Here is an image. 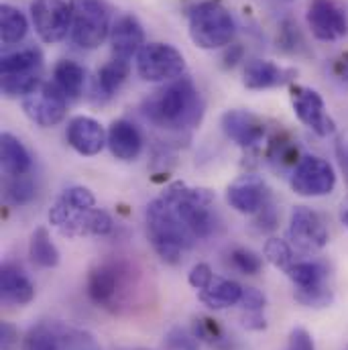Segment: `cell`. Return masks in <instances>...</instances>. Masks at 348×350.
<instances>
[{
  "instance_id": "d6a6232c",
  "label": "cell",
  "mask_w": 348,
  "mask_h": 350,
  "mask_svg": "<svg viewBox=\"0 0 348 350\" xmlns=\"http://www.w3.org/2000/svg\"><path fill=\"white\" fill-rule=\"evenodd\" d=\"M265 259L277 269L287 271L293 265V251L287 241L281 239H269L265 243Z\"/></svg>"
},
{
  "instance_id": "9a60e30c",
  "label": "cell",
  "mask_w": 348,
  "mask_h": 350,
  "mask_svg": "<svg viewBox=\"0 0 348 350\" xmlns=\"http://www.w3.org/2000/svg\"><path fill=\"white\" fill-rule=\"evenodd\" d=\"M222 131L241 147H253L265 139V122L249 110H228L222 114Z\"/></svg>"
},
{
  "instance_id": "d6986e66",
  "label": "cell",
  "mask_w": 348,
  "mask_h": 350,
  "mask_svg": "<svg viewBox=\"0 0 348 350\" xmlns=\"http://www.w3.org/2000/svg\"><path fill=\"white\" fill-rule=\"evenodd\" d=\"M108 147L116 159H122V161L137 159L141 153V147H143V139H141L139 129L129 120L112 122V126L108 131Z\"/></svg>"
},
{
  "instance_id": "60d3db41",
  "label": "cell",
  "mask_w": 348,
  "mask_h": 350,
  "mask_svg": "<svg viewBox=\"0 0 348 350\" xmlns=\"http://www.w3.org/2000/svg\"><path fill=\"white\" fill-rule=\"evenodd\" d=\"M287 350H316V347H314V340L306 328H293L289 334Z\"/></svg>"
},
{
  "instance_id": "7dc6e473",
  "label": "cell",
  "mask_w": 348,
  "mask_h": 350,
  "mask_svg": "<svg viewBox=\"0 0 348 350\" xmlns=\"http://www.w3.org/2000/svg\"><path fill=\"white\" fill-rule=\"evenodd\" d=\"M347 350H348V349H347Z\"/></svg>"
},
{
  "instance_id": "d4e9b609",
  "label": "cell",
  "mask_w": 348,
  "mask_h": 350,
  "mask_svg": "<svg viewBox=\"0 0 348 350\" xmlns=\"http://www.w3.org/2000/svg\"><path fill=\"white\" fill-rule=\"evenodd\" d=\"M287 277L295 283L297 289H314L328 285V267L320 261H297L293 262L287 271Z\"/></svg>"
},
{
  "instance_id": "7a4b0ae2",
  "label": "cell",
  "mask_w": 348,
  "mask_h": 350,
  "mask_svg": "<svg viewBox=\"0 0 348 350\" xmlns=\"http://www.w3.org/2000/svg\"><path fill=\"white\" fill-rule=\"evenodd\" d=\"M147 237L161 261L177 265L191 247L193 237L175 216L172 204L161 196L147 206Z\"/></svg>"
},
{
  "instance_id": "f6af8a7d",
  "label": "cell",
  "mask_w": 348,
  "mask_h": 350,
  "mask_svg": "<svg viewBox=\"0 0 348 350\" xmlns=\"http://www.w3.org/2000/svg\"><path fill=\"white\" fill-rule=\"evenodd\" d=\"M338 74H340L343 80H347L348 82V55L340 59V64H338Z\"/></svg>"
},
{
  "instance_id": "7bdbcfd3",
  "label": "cell",
  "mask_w": 348,
  "mask_h": 350,
  "mask_svg": "<svg viewBox=\"0 0 348 350\" xmlns=\"http://www.w3.org/2000/svg\"><path fill=\"white\" fill-rule=\"evenodd\" d=\"M263 214L259 216V228L261 230H273L275 226H277V214H275V208H271V206H263L261 208Z\"/></svg>"
},
{
  "instance_id": "1f68e13d",
  "label": "cell",
  "mask_w": 348,
  "mask_h": 350,
  "mask_svg": "<svg viewBox=\"0 0 348 350\" xmlns=\"http://www.w3.org/2000/svg\"><path fill=\"white\" fill-rule=\"evenodd\" d=\"M193 334H196L198 340H204V342H208V345L214 347V349H228V338H226V334L222 332V328L216 324V320L198 318V320L193 322Z\"/></svg>"
},
{
  "instance_id": "83f0119b",
  "label": "cell",
  "mask_w": 348,
  "mask_h": 350,
  "mask_svg": "<svg viewBox=\"0 0 348 350\" xmlns=\"http://www.w3.org/2000/svg\"><path fill=\"white\" fill-rule=\"evenodd\" d=\"M29 257L31 261L43 269H51L59 265V251L53 245L47 228L39 226L33 234H31V243H29Z\"/></svg>"
},
{
  "instance_id": "4316f807",
  "label": "cell",
  "mask_w": 348,
  "mask_h": 350,
  "mask_svg": "<svg viewBox=\"0 0 348 350\" xmlns=\"http://www.w3.org/2000/svg\"><path fill=\"white\" fill-rule=\"evenodd\" d=\"M29 31L27 16L12 4L0 6V39L2 45H16L25 39Z\"/></svg>"
},
{
  "instance_id": "7c38bea8",
  "label": "cell",
  "mask_w": 348,
  "mask_h": 350,
  "mask_svg": "<svg viewBox=\"0 0 348 350\" xmlns=\"http://www.w3.org/2000/svg\"><path fill=\"white\" fill-rule=\"evenodd\" d=\"M306 18L320 41H338L348 33L347 10L338 0H310Z\"/></svg>"
},
{
  "instance_id": "8fae6325",
  "label": "cell",
  "mask_w": 348,
  "mask_h": 350,
  "mask_svg": "<svg viewBox=\"0 0 348 350\" xmlns=\"http://www.w3.org/2000/svg\"><path fill=\"white\" fill-rule=\"evenodd\" d=\"M23 110L39 126H55L66 118L68 96L57 84L43 82L33 94L23 98Z\"/></svg>"
},
{
  "instance_id": "4dcf8cb0",
  "label": "cell",
  "mask_w": 348,
  "mask_h": 350,
  "mask_svg": "<svg viewBox=\"0 0 348 350\" xmlns=\"http://www.w3.org/2000/svg\"><path fill=\"white\" fill-rule=\"evenodd\" d=\"M41 72H29V74H10L2 76L0 88L6 98H27L41 86Z\"/></svg>"
},
{
  "instance_id": "9c48e42d",
  "label": "cell",
  "mask_w": 348,
  "mask_h": 350,
  "mask_svg": "<svg viewBox=\"0 0 348 350\" xmlns=\"http://www.w3.org/2000/svg\"><path fill=\"white\" fill-rule=\"evenodd\" d=\"M295 193L306 198H320L328 196L336 185V172L334 167L316 155L302 157L297 165L293 167V174L289 179Z\"/></svg>"
},
{
  "instance_id": "f546056e",
  "label": "cell",
  "mask_w": 348,
  "mask_h": 350,
  "mask_svg": "<svg viewBox=\"0 0 348 350\" xmlns=\"http://www.w3.org/2000/svg\"><path fill=\"white\" fill-rule=\"evenodd\" d=\"M23 350H64V342L57 326L39 324L23 338Z\"/></svg>"
},
{
  "instance_id": "52a82bcc",
  "label": "cell",
  "mask_w": 348,
  "mask_h": 350,
  "mask_svg": "<svg viewBox=\"0 0 348 350\" xmlns=\"http://www.w3.org/2000/svg\"><path fill=\"white\" fill-rule=\"evenodd\" d=\"M137 72L145 82H174L185 72V59L168 43H147L137 53Z\"/></svg>"
},
{
  "instance_id": "44dd1931",
  "label": "cell",
  "mask_w": 348,
  "mask_h": 350,
  "mask_svg": "<svg viewBox=\"0 0 348 350\" xmlns=\"http://www.w3.org/2000/svg\"><path fill=\"white\" fill-rule=\"evenodd\" d=\"M291 72L275 66L273 62L267 59H253L245 68V86L249 90H267L285 84L289 80Z\"/></svg>"
},
{
  "instance_id": "277c9868",
  "label": "cell",
  "mask_w": 348,
  "mask_h": 350,
  "mask_svg": "<svg viewBox=\"0 0 348 350\" xmlns=\"http://www.w3.org/2000/svg\"><path fill=\"white\" fill-rule=\"evenodd\" d=\"M189 37L202 49L226 47L237 31L230 10L218 0H204L189 12Z\"/></svg>"
},
{
  "instance_id": "30bf717a",
  "label": "cell",
  "mask_w": 348,
  "mask_h": 350,
  "mask_svg": "<svg viewBox=\"0 0 348 350\" xmlns=\"http://www.w3.org/2000/svg\"><path fill=\"white\" fill-rule=\"evenodd\" d=\"M31 21L45 43H57L72 31V6L66 0H33Z\"/></svg>"
},
{
  "instance_id": "6da1fadb",
  "label": "cell",
  "mask_w": 348,
  "mask_h": 350,
  "mask_svg": "<svg viewBox=\"0 0 348 350\" xmlns=\"http://www.w3.org/2000/svg\"><path fill=\"white\" fill-rule=\"evenodd\" d=\"M143 114L161 129H187L200 122L204 114V102L189 78H179L153 92L143 102Z\"/></svg>"
},
{
  "instance_id": "484cf974",
  "label": "cell",
  "mask_w": 348,
  "mask_h": 350,
  "mask_svg": "<svg viewBox=\"0 0 348 350\" xmlns=\"http://www.w3.org/2000/svg\"><path fill=\"white\" fill-rule=\"evenodd\" d=\"M53 78H55V84L57 88L70 98H78L84 90L86 84V70L78 64V62H72V59H62L55 70H53Z\"/></svg>"
},
{
  "instance_id": "836d02e7",
  "label": "cell",
  "mask_w": 348,
  "mask_h": 350,
  "mask_svg": "<svg viewBox=\"0 0 348 350\" xmlns=\"http://www.w3.org/2000/svg\"><path fill=\"white\" fill-rule=\"evenodd\" d=\"M4 193H6V202L8 204L23 206V204H27V202H31L35 198V185L25 175H18V177H12L6 183V191Z\"/></svg>"
},
{
  "instance_id": "603a6c76",
  "label": "cell",
  "mask_w": 348,
  "mask_h": 350,
  "mask_svg": "<svg viewBox=\"0 0 348 350\" xmlns=\"http://www.w3.org/2000/svg\"><path fill=\"white\" fill-rule=\"evenodd\" d=\"M243 285H239L237 281L230 279H222V277H214L212 285L204 291H200V299L212 308V310H224L230 308L235 304L241 301L243 297Z\"/></svg>"
},
{
  "instance_id": "5b68a950",
  "label": "cell",
  "mask_w": 348,
  "mask_h": 350,
  "mask_svg": "<svg viewBox=\"0 0 348 350\" xmlns=\"http://www.w3.org/2000/svg\"><path fill=\"white\" fill-rule=\"evenodd\" d=\"M49 222L66 237H106L112 230V218L106 210H80L62 198L49 210Z\"/></svg>"
},
{
  "instance_id": "8992f818",
  "label": "cell",
  "mask_w": 348,
  "mask_h": 350,
  "mask_svg": "<svg viewBox=\"0 0 348 350\" xmlns=\"http://www.w3.org/2000/svg\"><path fill=\"white\" fill-rule=\"evenodd\" d=\"M72 41L82 49H96L108 37L110 16L102 0H70Z\"/></svg>"
},
{
  "instance_id": "f35d334b",
  "label": "cell",
  "mask_w": 348,
  "mask_h": 350,
  "mask_svg": "<svg viewBox=\"0 0 348 350\" xmlns=\"http://www.w3.org/2000/svg\"><path fill=\"white\" fill-rule=\"evenodd\" d=\"M187 281H189V285H191L193 289L204 291V289H208V287L212 285V281H214V273H212L210 265H206V262H198V265L189 271Z\"/></svg>"
},
{
  "instance_id": "bcb514c9",
  "label": "cell",
  "mask_w": 348,
  "mask_h": 350,
  "mask_svg": "<svg viewBox=\"0 0 348 350\" xmlns=\"http://www.w3.org/2000/svg\"><path fill=\"white\" fill-rule=\"evenodd\" d=\"M340 220H343V224L348 228V198L343 202V206H340Z\"/></svg>"
},
{
  "instance_id": "b9f144b4",
  "label": "cell",
  "mask_w": 348,
  "mask_h": 350,
  "mask_svg": "<svg viewBox=\"0 0 348 350\" xmlns=\"http://www.w3.org/2000/svg\"><path fill=\"white\" fill-rule=\"evenodd\" d=\"M18 347V332L12 324H0V350H16Z\"/></svg>"
},
{
  "instance_id": "ffe728a7",
  "label": "cell",
  "mask_w": 348,
  "mask_h": 350,
  "mask_svg": "<svg viewBox=\"0 0 348 350\" xmlns=\"http://www.w3.org/2000/svg\"><path fill=\"white\" fill-rule=\"evenodd\" d=\"M0 295L8 304L25 306L35 297V285L18 267L4 265L0 271Z\"/></svg>"
},
{
  "instance_id": "8d00e7d4",
  "label": "cell",
  "mask_w": 348,
  "mask_h": 350,
  "mask_svg": "<svg viewBox=\"0 0 348 350\" xmlns=\"http://www.w3.org/2000/svg\"><path fill=\"white\" fill-rule=\"evenodd\" d=\"M165 347L168 350H200L196 334H189L181 326H175L165 334Z\"/></svg>"
},
{
  "instance_id": "ab89813d",
  "label": "cell",
  "mask_w": 348,
  "mask_h": 350,
  "mask_svg": "<svg viewBox=\"0 0 348 350\" xmlns=\"http://www.w3.org/2000/svg\"><path fill=\"white\" fill-rule=\"evenodd\" d=\"M265 295H263L259 289H255V287H245L243 289V297H241V306L247 310V312H261L263 308H265Z\"/></svg>"
},
{
  "instance_id": "74e56055",
  "label": "cell",
  "mask_w": 348,
  "mask_h": 350,
  "mask_svg": "<svg viewBox=\"0 0 348 350\" xmlns=\"http://www.w3.org/2000/svg\"><path fill=\"white\" fill-rule=\"evenodd\" d=\"M62 200L74 208H80V210H92L96 206V198L94 193L88 189V187H82V185H76V187H70L64 191Z\"/></svg>"
},
{
  "instance_id": "ac0fdd59",
  "label": "cell",
  "mask_w": 348,
  "mask_h": 350,
  "mask_svg": "<svg viewBox=\"0 0 348 350\" xmlns=\"http://www.w3.org/2000/svg\"><path fill=\"white\" fill-rule=\"evenodd\" d=\"M110 43L114 57L131 59L145 47V31L137 16L122 14L110 29Z\"/></svg>"
},
{
  "instance_id": "7402d4cb",
  "label": "cell",
  "mask_w": 348,
  "mask_h": 350,
  "mask_svg": "<svg viewBox=\"0 0 348 350\" xmlns=\"http://www.w3.org/2000/svg\"><path fill=\"white\" fill-rule=\"evenodd\" d=\"M0 157H2V170L10 177L27 175L29 170H31V155H29V151L10 133H4L0 137Z\"/></svg>"
},
{
  "instance_id": "e0dca14e",
  "label": "cell",
  "mask_w": 348,
  "mask_h": 350,
  "mask_svg": "<svg viewBox=\"0 0 348 350\" xmlns=\"http://www.w3.org/2000/svg\"><path fill=\"white\" fill-rule=\"evenodd\" d=\"M226 198L235 210L255 214L267 204V185L259 175H243L228 187Z\"/></svg>"
},
{
  "instance_id": "4fadbf2b",
  "label": "cell",
  "mask_w": 348,
  "mask_h": 350,
  "mask_svg": "<svg viewBox=\"0 0 348 350\" xmlns=\"http://www.w3.org/2000/svg\"><path fill=\"white\" fill-rule=\"evenodd\" d=\"M289 239L299 251H320L328 245V228L318 212L306 206H295L289 220Z\"/></svg>"
},
{
  "instance_id": "5bb4252c",
  "label": "cell",
  "mask_w": 348,
  "mask_h": 350,
  "mask_svg": "<svg viewBox=\"0 0 348 350\" xmlns=\"http://www.w3.org/2000/svg\"><path fill=\"white\" fill-rule=\"evenodd\" d=\"M291 102H293V110L297 114V118L310 126L318 137H330L336 131L334 120L328 116L326 112V104L322 100V96L306 86H295L291 94Z\"/></svg>"
},
{
  "instance_id": "e575fe53",
  "label": "cell",
  "mask_w": 348,
  "mask_h": 350,
  "mask_svg": "<svg viewBox=\"0 0 348 350\" xmlns=\"http://www.w3.org/2000/svg\"><path fill=\"white\" fill-rule=\"evenodd\" d=\"M295 299L308 308H326L332 304L334 293L328 285H322V287H314V289H297Z\"/></svg>"
},
{
  "instance_id": "cb8c5ba5",
  "label": "cell",
  "mask_w": 348,
  "mask_h": 350,
  "mask_svg": "<svg viewBox=\"0 0 348 350\" xmlns=\"http://www.w3.org/2000/svg\"><path fill=\"white\" fill-rule=\"evenodd\" d=\"M43 70V53L39 47H21L14 49L6 55H2L0 62V74L10 76V74H29V72H41Z\"/></svg>"
},
{
  "instance_id": "d590c367",
  "label": "cell",
  "mask_w": 348,
  "mask_h": 350,
  "mask_svg": "<svg viewBox=\"0 0 348 350\" xmlns=\"http://www.w3.org/2000/svg\"><path fill=\"white\" fill-rule=\"evenodd\" d=\"M230 262L237 271H241L245 275H255L263 267L261 257L257 253H253L251 249H243V247H239L230 253Z\"/></svg>"
},
{
  "instance_id": "f1b7e54d",
  "label": "cell",
  "mask_w": 348,
  "mask_h": 350,
  "mask_svg": "<svg viewBox=\"0 0 348 350\" xmlns=\"http://www.w3.org/2000/svg\"><path fill=\"white\" fill-rule=\"evenodd\" d=\"M131 72V64L129 59L122 57H112L108 64H104L98 72V80L96 88L104 94V96H112L114 92H118V88L124 84V80L129 78Z\"/></svg>"
},
{
  "instance_id": "ba28073f",
  "label": "cell",
  "mask_w": 348,
  "mask_h": 350,
  "mask_svg": "<svg viewBox=\"0 0 348 350\" xmlns=\"http://www.w3.org/2000/svg\"><path fill=\"white\" fill-rule=\"evenodd\" d=\"M126 273L118 262H100L88 275V295L96 306L108 308L116 312L122 304L124 287H126Z\"/></svg>"
},
{
  "instance_id": "ee69618b",
  "label": "cell",
  "mask_w": 348,
  "mask_h": 350,
  "mask_svg": "<svg viewBox=\"0 0 348 350\" xmlns=\"http://www.w3.org/2000/svg\"><path fill=\"white\" fill-rule=\"evenodd\" d=\"M243 324L249 330H263L267 326V322H265V318L261 316V312H247V316L243 318Z\"/></svg>"
},
{
  "instance_id": "3957f363",
  "label": "cell",
  "mask_w": 348,
  "mask_h": 350,
  "mask_svg": "<svg viewBox=\"0 0 348 350\" xmlns=\"http://www.w3.org/2000/svg\"><path fill=\"white\" fill-rule=\"evenodd\" d=\"M163 198L172 204L175 216L193 239H208L216 230L214 196L210 189L174 183L165 189Z\"/></svg>"
},
{
  "instance_id": "2e32d148",
  "label": "cell",
  "mask_w": 348,
  "mask_h": 350,
  "mask_svg": "<svg viewBox=\"0 0 348 350\" xmlns=\"http://www.w3.org/2000/svg\"><path fill=\"white\" fill-rule=\"evenodd\" d=\"M68 143L80 155H98L108 143V135L98 120L90 116H76L68 124Z\"/></svg>"
}]
</instances>
